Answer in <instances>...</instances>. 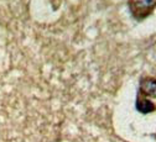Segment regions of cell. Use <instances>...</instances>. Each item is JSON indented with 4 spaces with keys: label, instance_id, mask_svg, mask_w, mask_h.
Returning a JSON list of instances; mask_svg holds the SVG:
<instances>
[{
    "label": "cell",
    "instance_id": "6da1fadb",
    "mask_svg": "<svg viewBox=\"0 0 156 142\" xmlns=\"http://www.w3.org/2000/svg\"><path fill=\"white\" fill-rule=\"evenodd\" d=\"M156 9V0H129V10L136 20H144Z\"/></svg>",
    "mask_w": 156,
    "mask_h": 142
},
{
    "label": "cell",
    "instance_id": "7a4b0ae2",
    "mask_svg": "<svg viewBox=\"0 0 156 142\" xmlns=\"http://www.w3.org/2000/svg\"><path fill=\"white\" fill-rule=\"evenodd\" d=\"M139 95L144 98H147V96L156 98V78L145 77L140 80Z\"/></svg>",
    "mask_w": 156,
    "mask_h": 142
},
{
    "label": "cell",
    "instance_id": "3957f363",
    "mask_svg": "<svg viewBox=\"0 0 156 142\" xmlns=\"http://www.w3.org/2000/svg\"><path fill=\"white\" fill-rule=\"evenodd\" d=\"M136 110L141 114H149V113L155 111L156 106L152 101H150V99L139 95L138 99H136Z\"/></svg>",
    "mask_w": 156,
    "mask_h": 142
}]
</instances>
